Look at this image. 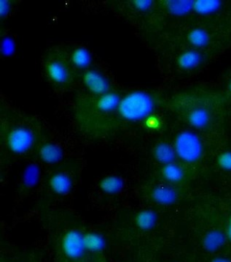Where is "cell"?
Listing matches in <instances>:
<instances>
[{
    "instance_id": "cell-1",
    "label": "cell",
    "mask_w": 231,
    "mask_h": 262,
    "mask_svg": "<svg viewBox=\"0 0 231 262\" xmlns=\"http://www.w3.org/2000/svg\"><path fill=\"white\" fill-rule=\"evenodd\" d=\"M155 101L149 93L144 91L132 92L123 97L118 107V113L129 122L145 120L153 113Z\"/></svg>"
},
{
    "instance_id": "cell-2",
    "label": "cell",
    "mask_w": 231,
    "mask_h": 262,
    "mask_svg": "<svg viewBox=\"0 0 231 262\" xmlns=\"http://www.w3.org/2000/svg\"><path fill=\"white\" fill-rule=\"evenodd\" d=\"M176 156L183 162L194 163L203 156V144L199 136L190 130L183 131L175 139Z\"/></svg>"
},
{
    "instance_id": "cell-3",
    "label": "cell",
    "mask_w": 231,
    "mask_h": 262,
    "mask_svg": "<svg viewBox=\"0 0 231 262\" xmlns=\"http://www.w3.org/2000/svg\"><path fill=\"white\" fill-rule=\"evenodd\" d=\"M35 143L33 132L24 127L13 129L7 138V144L12 152L17 155L28 152Z\"/></svg>"
},
{
    "instance_id": "cell-4",
    "label": "cell",
    "mask_w": 231,
    "mask_h": 262,
    "mask_svg": "<svg viewBox=\"0 0 231 262\" xmlns=\"http://www.w3.org/2000/svg\"><path fill=\"white\" fill-rule=\"evenodd\" d=\"M62 249L65 256L72 260L82 258L86 251L84 235L78 230H69L63 236Z\"/></svg>"
},
{
    "instance_id": "cell-5",
    "label": "cell",
    "mask_w": 231,
    "mask_h": 262,
    "mask_svg": "<svg viewBox=\"0 0 231 262\" xmlns=\"http://www.w3.org/2000/svg\"><path fill=\"white\" fill-rule=\"evenodd\" d=\"M83 81L86 88L95 95L101 96L108 93L110 90L108 80L102 74L93 70H90L83 74Z\"/></svg>"
},
{
    "instance_id": "cell-6",
    "label": "cell",
    "mask_w": 231,
    "mask_h": 262,
    "mask_svg": "<svg viewBox=\"0 0 231 262\" xmlns=\"http://www.w3.org/2000/svg\"><path fill=\"white\" fill-rule=\"evenodd\" d=\"M152 198L158 205L169 206L176 202L177 193L169 185H158L152 190Z\"/></svg>"
},
{
    "instance_id": "cell-7",
    "label": "cell",
    "mask_w": 231,
    "mask_h": 262,
    "mask_svg": "<svg viewBox=\"0 0 231 262\" xmlns=\"http://www.w3.org/2000/svg\"><path fill=\"white\" fill-rule=\"evenodd\" d=\"M39 156L44 163L54 165L62 161L64 152L62 148L55 143H46L40 147Z\"/></svg>"
},
{
    "instance_id": "cell-8",
    "label": "cell",
    "mask_w": 231,
    "mask_h": 262,
    "mask_svg": "<svg viewBox=\"0 0 231 262\" xmlns=\"http://www.w3.org/2000/svg\"><path fill=\"white\" fill-rule=\"evenodd\" d=\"M225 242L226 236L222 231L211 230L203 236L202 244L209 253H215L225 246Z\"/></svg>"
},
{
    "instance_id": "cell-9",
    "label": "cell",
    "mask_w": 231,
    "mask_h": 262,
    "mask_svg": "<svg viewBox=\"0 0 231 262\" xmlns=\"http://www.w3.org/2000/svg\"><path fill=\"white\" fill-rule=\"evenodd\" d=\"M49 185L54 193L59 195L69 193L72 188V181L65 173L59 172L53 175L49 180Z\"/></svg>"
},
{
    "instance_id": "cell-10",
    "label": "cell",
    "mask_w": 231,
    "mask_h": 262,
    "mask_svg": "<svg viewBox=\"0 0 231 262\" xmlns=\"http://www.w3.org/2000/svg\"><path fill=\"white\" fill-rule=\"evenodd\" d=\"M203 62V56L197 50L185 51L178 57L177 64L184 71H193L199 67Z\"/></svg>"
},
{
    "instance_id": "cell-11",
    "label": "cell",
    "mask_w": 231,
    "mask_h": 262,
    "mask_svg": "<svg viewBox=\"0 0 231 262\" xmlns=\"http://www.w3.org/2000/svg\"><path fill=\"white\" fill-rule=\"evenodd\" d=\"M193 0H169L166 8L170 14L175 17H185L193 11Z\"/></svg>"
},
{
    "instance_id": "cell-12",
    "label": "cell",
    "mask_w": 231,
    "mask_h": 262,
    "mask_svg": "<svg viewBox=\"0 0 231 262\" xmlns=\"http://www.w3.org/2000/svg\"><path fill=\"white\" fill-rule=\"evenodd\" d=\"M46 72L49 79L57 84H64L69 80V71L62 62H50L47 66Z\"/></svg>"
},
{
    "instance_id": "cell-13",
    "label": "cell",
    "mask_w": 231,
    "mask_h": 262,
    "mask_svg": "<svg viewBox=\"0 0 231 262\" xmlns=\"http://www.w3.org/2000/svg\"><path fill=\"white\" fill-rule=\"evenodd\" d=\"M188 122L198 130L206 128L210 124L211 116L209 111L203 107H197L190 111L188 117Z\"/></svg>"
},
{
    "instance_id": "cell-14",
    "label": "cell",
    "mask_w": 231,
    "mask_h": 262,
    "mask_svg": "<svg viewBox=\"0 0 231 262\" xmlns=\"http://www.w3.org/2000/svg\"><path fill=\"white\" fill-rule=\"evenodd\" d=\"M154 156L156 161L164 166L174 163L177 157L174 146L165 142L160 143L155 147Z\"/></svg>"
},
{
    "instance_id": "cell-15",
    "label": "cell",
    "mask_w": 231,
    "mask_h": 262,
    "mask_svg": "<svg viewBox=\"0 0 231 262\" xmlns=\"http://www.w3.org/2000/svg\"><path fill=\"white\" fill-rule=\"evenodd\" d=\"M222 6L220 0H195L193 11L199 16H210L220 11Z\"/></svg>"
},
{
    "instance_id": "cell-16",
    "label": "cell",
    "mask_w": 231,
    "mask_h": 262,
    "mask_svg": "<svg viewBox=\"0 0 231 262\" xmlns=\"http://www.w3.org/2000/svg\"><path fill=\"white\" fill-rule=\"evenodd\" d=\"M125 187V183L121 178L115 175H110L101 180L99 188L104 193L108 195L120 193Z\"/></svg>"
},
{
    "instance_id": "cell-17",
    "label": "cell",
    "mask_w": 231,
    "mask_h": 262,
    "mask_svg": "<svg viewBox=\"0 0 231 262\" xmlns=\"http://www.w3.org/2000/svg\"><path fill=\"white\" fill-rule=\"evenodd\" d=\"M121 98L120 95L113 92H108L99 97L97 101L98 110L103 112H110L118 110Z\"/></svg>"
},
{
    "instance_id": "cell-18",
    "label": "cell",
    "mask_w": 231,
    "mask_h": 262,
    "mask_svg": "<svg viewBox=\"0 0 231 262\" xmlns=\"http://www.w3.org/2000/svg\"><path fill=\"white\" fill-rule=\"evenodd\" d=\"M158 222V215L152 210L140 211L136 216V224L143 231L153 229Z\"/></svg>"
},
{
    "instance_id": "cell-19",
    "label": "cell",
    "mask_w": 231,
    "mask_h": 262,
    "mask_svg": "<svg viewBox=\"0 0 231 262\" xmlns=\"http://www.w3.org/2000/svg\"><path fill=\"white\" fill-rule=\"evenodd\" d=\"M188 39L190 45L196 49L207 47L210 42V34L204 29L200 27H196L190 30Z\"/></svg>"
},
{
    "instance_id": "cell-20",
    "label": "cell",
    "mask_w": 231,
    "mask_h": 262,
    "mask_svg": "<svg viewBox=\"0 0 231 262\" xmlns=\"http://www.w3.org/2000/svg\"><path fill=\"white\" fill-rule=\"evenodd\" d=\"M41 171L38 165L30 163L25 168L23 173V185L27 188H34L38 185L40 181Z\"/></svg>"
},
{
    "instance_id": "cell-21",
    "label": "cell",
    "mask_w": 231,
    "mask_h": 262,
    "mask_svg": "<svg viewBox=\"0 0 231 262\" xmlns=\"http://www.w3.org/2000/svg\"><path fill=\"white\" fill-rule=\"evenodd\" d=\"M86 251L92 253L102 251L106 247V241L101 234L97 232H89L84 235Z\"/></svg>"
},
{
    "instance_id": "cell-22",
    "label": "cell",
    "mask_w": 231,
    "mask_h": 262,
    "mask_svg": "<svg viewBox=\"0 0 231 262\" xmlns=\"http://www.w3.org/2000/svg\"><path fill=\"white\" fill-rule=\"evenodd\" d=\"M71 60L75 67L84 69L89 67L92 61V57L88 49L86 48L80 47L72 52Z\"/></svg>"
},
{
    "instance_id": "cell-23",
    "label": "cell",
    "mask_w": 231,
    "mask_h": 262,
    "mask_svg": "<svg viewBox=\"0 0 231 262\" xmlns=\"http://www.w3.org/2000/svg\"><path fill=\"white\" fill-rule=\"evenodd\" d=\"M162 174L165 180H167L169 183H176L183 180L185 172L179 165L172 163L165 165L162 169Z\"/></svg>"
},
{
    "instance_id": "cell-24",
    "label": "cell",
    "mask_w": 231,
    "mask_h": 262,
    "mask_svg": "<svg viewBox=\"0 0 231 262\" xmlns=\"http://www.w3.org/2000/svg\"><path fill=\"white\" fill-rule=\"evenodd\" d=\"M0 52L5 57L13 56L16 52V42L11 37H6L2 40L0 44Z\"/></svg>"
},
{
    "instance_id": "cell-25",
    "label": "cell",
    "mask_w": 231,
    "mask_h": 262,
    "mask_svg": "<svg viewBox=\"0 0 231 262\" xmlns=\"http://www.w3.org/2000/svg\"><path fill=\"white\" fill-rule=\"evenodd\" d=\"M219 166L226 171H231V152H222L218 158Z\"/></svg>"
},
{
    "instance_id": "cell-26",
    "label": "cell",
    "mask_w": 231,
    "mask_h": 262,
    "mask_svg": "<svg viewBox=\"0 0 231 262\" xmlns=\"http://www.w3.org/2000/svg\"><path fill=\"white\" fill-rule=\"evenodd\" d=\"M133 5L137 11L147 12L152 8L153 6V1L152 0H134Z\"/></svg>"
},
{
    "instance_id": "cell-27",
    "label": "cell",
    "mask_w": 231,
    "mask_h": 262,
    "mask_svg": "<svg viewBox=\"0 0 231 262\" xmlns=\"http://www.w3.org/2000/svg\"><path fill=\"white\" fill-rule=\"evenodd\" d=\"M11 11V4L8 0H0V16L5 18Z\"/></svg>"
},
{
    "instance_id": "cell-28",
    "label": "cell",
    "mask_w": 231,
    "mask_h": 262,
    "mask_svg": "<svg viewBox=\"0 0 231 262\" xmlns=\"http://www.w3.org/2000/svg\"><path fill=\"white\" fill-rule=\"evenodd\" d=\"M211 262H231V259L227 257L219 256L213 258Z\"/></svg>"
},
{
    "instance_id": "cell-29",
    "label": "cell",
    "mask_w": 231,
    "mask_h": 262,
    "mask_svg": "<svg viewBox=\"0 0 231 262\" xmlns=\"http://www.w3.org/2000/svg\"><path fill=\"white\" fill-rule=\"evenodd\" d=\"M227 237L231 242V217L227 227Z\"/></svg>"
},
{
    "instance_id": "cell-30",
    "label": "cell",
    "mask_w": 231,
    "mask_h": 262,
    "mask_svg": "<svg viewBox=\"0 0 231 262\" xmlns=\"http://www.w3.org/2000/svg\"><path fill=\"white\" fill-rule=\"evenodd\" d=\"M229 89H230V93H231V81H230V84H229Z\"/></svg>"
}]
</instances>
